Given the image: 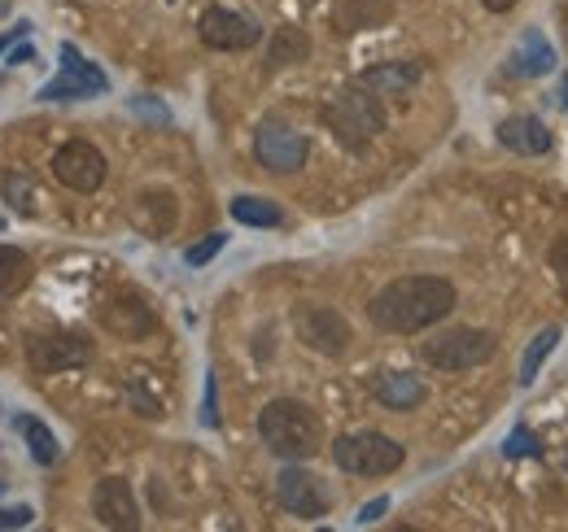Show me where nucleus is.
Returning <instances> with one entry per match:
<instances>
[{
    "label": "nucleus",
    "mask_w": 568,
    "mask_h": 532,
    "mask_svg": "<svg viewBox=\"0 0 568 532\" xmlns=\"http://www.w3.org/2000/svg\"><path fill=\"white\" fill-rule=\"evenodd\" d=\"M455 284L442 275H403L389 279L372 301H367V319L389 336H416L437 328L450 310H455Z\"/></svg>",
    "instance_id": "f257e3e1"
},
{
    "label": "nucleus",
    "mask_w": 568,
    "mask_h": 532,
    "mask_svg": "<svg viewBox=\"0 0 568 532\" xmlns=\"http://www.w3.org/2000/svg\"><path fill=\"white\" fill-rule=\"evenodd\" d=\"M258 437L284 463H306L324 450V423L306 401L276 398L258 410Z\"/></svg>",
    "instance_id": "f03ea898"
},
{
    "label": "nucleus",
    "mask_w": 568,
    "mask_h": 532,
    "mask_svg": "<svg viewBox=\"0 0 568 532\" xmlns=\"http://www.w3.org/2000/svg\"><path fill=\"white\" fill-rule=\"evenodd\" d=\"M324 123L337 135V144H346L351 153H363L376 135L385 132V110L381 96L363 83H346L328 105H324Z\"/></svg>",
    "instance_id": "7ed1b4c3"
},
{
    "label": "nucleus",
    "mask_w": 568,
    "mask_h": 532,
    "mask_svg": "<svg viewBox=\"0 0 568 532\" xmlns=\"http://www.w3.org/2000/svg\"><path fill=\"white\" fill-rule=\"evenodd\" d=\"M498 349L495 332L486 328H446V332H433L420 345V358H425L433 371H446V376H459V371H473L481 362H490Z\"/></svg>",
    "instance_id": "20e7f679"
},
{
    "label": "nucleus",
    "mask_w": 568,
    "mask_h": 532,
    "mask_svg": "<svg viewBox=\"0 0 568 532\" xmlns=\"http://www.w3.org/2000/svg\"><path fill=\"white\" fill-rule=\"evenodd\" d=\"M333 463L351 475H389L407 463V450L385 432H346L333 441Z\"/></svg>",
    "instance_id": "39448f33"
},
{
    "label": "nucleus",
    "mask_w": 568,
    "mask_h": 532,
    "mask_svg": "<svg viewBox=\"0 0 568 532\" xmlns=\"http://www.w3.org/2000/svg\"><path fill=\"white\" fill-rule=\"evenodd\" d=\"M254 157H258V166L272 171V175H293V171L306 166L311 144H306V135L297 132L293 123L267 119V123H258V132H254Z\"/></svg>",
    "instance_id": "423d86ee"
},
{
    "label": "nucleus",
    "mask_w": 568,
    "mask_h": 532,
    "mask_svg": "<svg viewBox=\"0 0 568 532\" xmlns=\"http://www.w3.org/2000/svg\"><path fill=\"white\" fill-rule=\"evenodd\" d=\"M293 332L306 349H315L324 358H342L351 349V340H355L346 315H337L333 306H297L293 310Z\"/></svg>",
    "instance_id": "0eeeda50"
},
{
    "label": "nucleus",
    "mask_w": 568,
    "mask_h": 532,
    "mask_svg": "<svg viewBox=\"0 0 568 532\" xmlns=\"http://www.w3.org/2000/svg\"><path fill=\"white\" fill-rule=\"evenodd\" d=\"M27 362L40 376H58L92 362V340L79 332H31L27 336Z\"/></svg>",
    "instance_id": "6e6552de"
},
{
    "label": "nucleus",
    "mask_w": 568,
    "mask_h": 532,
    "mask_svg": "<svg viewBox=\"0 0 568 532\" xmlns=\"http://www.w3.org/2000/svg\"><path fill=\"white\" fill-rule=\"evenodd\" d=\"M276 502H281L288 515H297V520H324L333 511L328 484L315 471H306V467L297 463H288L276 475Z\"/></svg>",
    "instance_id": "1a4fd4ad"
},
{
    "label": "nucleus",
    "mask_w": 568,
    "mask_h": 532,
    "mask_svg": "<svg viewBox=\"0 0 568 532\" xmlns=\"http://www.w3.org/2000/svg\"><path fill=\"white\" fill-rule=\"evenodd\" d=\"M197 35H202V44L214 49V53H245V49H254L258 40H263V27H254L245 13H236V9H223V4H211V9H202V18H197Z\"/></svg>",
    "instance_id": "9d476101"
},
{
    "label": "nucleus",
    "mask_w": 568,
    "mask_h": 532,
    "mask_svg": "<svg viewBox=\"0 0 568 532\" xmlns=\"http://www.w3.org/2000/svg\"><path fill=\"white\" fill-rule=\"evenodd\" d=\"M53 175H58V184H67L71 193H97V188L105 184L110 166H105V153H101L97 144H88V140H67V144L53 153Z\"/></svg>",
    "instance_id": "9b49d317"
},
{
    "label": "nucleus",
    "mask_w": 568,
    "mask_h": 532,
    "mask_svg": "<svg viewBox=\"0 0 568 532\" xmlns=\"http://www.w3.org/2000/svg\"><path fill=\"white\" fill-rule=\"evenodd\" d=\"M105 92H110V79L92 62H83L74 44H62V74L40 88V101H88V96H105Z\"/></svg>",
    "instance_id": "f8f14e48"
},
{
    "label": "nucleus",
    "mask_w": 568,
    "mask_h": 532,
    "mask_svg": "<svg viewBox=\"0 0 568 532\" xmlns=\"http://www.w3.org/2000/svg\"><path fill=\"white\" fill-rule=\"evenodd\" d=\"M92 515L105 529H119V532L141 529V507H136V493H132V484L123 475L97 480V489H92Z\"/></svg>",
    "instance_id": "ddd939ff"
},
{
    "label": "nucleus",
    "mask_w": 568,
    "mask_h": 532,
    "mask_svg": "<svg viewBox=\"0 0 568 532\" xmlns=\"http://www.w3.org/2000/svg\"><path fill=\"white\" fill-rule=\"evenodd\" d=\"M101 328L119 340H144V336L158 328V315L153 306L144 301L141 293H119L101 306Z\"/></svg>",
    "instance_id": "4468645a"
},
{
    "label": "nucleus",
    "mask_w": 568,
    "mask_h": 532,
    "mask_svg": "<svg viewBox=\"0 0 568 532\" xmlns=\"http://www.w3.org/2000/svg\"><path fill=\"white\" fill-rule=\"evenodd\" d=\"M394 13H398L394 0H333V27H337V35H358V31L389 27Z\"/></svg>",
    "instance_id": "2eb2a0df"
},
{
    "label": "nucleus",
    "mask_w": 568,
    "mask_h": 532,
    "mask_svg": "<svg viewBox=\"0 0 568 532\" xmlns=\"http://www.w3.org/2000/svg\"><path fill=\"white\" fill-rule=\"evenodd\" d=\"M498 144L511 149V153H520V157H542V153H551L556 135H551V127L542 119L516 114V119H503L498 123Z\"/></svg>",
    "instance_id": "dca6fc26"
},
{
    "label": "nucleus",
    "mask_w": 568,
    "mask_h": 532,
    "mask_svg": "<svg viewBox=\"0 0 568 532\" xmlns=\"http://www.w3.org/2000/svg\"><path fill=\"white\" fill-rule=\"evenodd\" d=\"M175 214H180V205H175V197L166 188H149V193L132 201V223L141 227L144 236H153V241L175 227Z\"/></svg>",
    "instance_id": "f3484780"
},
{
    "label": "nucleus",
    "mask_w": 568,
    "mask_h": 532,
    "mask_svg": "<svg viewBox=\"0 0 568 532\" xmlns=\"http://www.w3.org/2000/svg\"><path fill=\"white\" fill-rule=\"evenodd\" d=\"M420 74H425L420 62H381V66L363 70L358 83L372 88L376 96H407L420 83Z\"/></svg>",
    "instance_id": "a211bd4d"
},
{
    "label": "nucleus",
    "mask_w": 568,
    "mask_h": 532,
    "mask_svg": "<svg viewBox=\"0 0 568 532\" xmlns=\"http://www.w3.org/2000/svg\"><path fill=\"white\" fill-rule=\"evenodd\" d=\"M425 398L428 385L420 376H412V371H385L376 380V401L385 410H416V406H425Z\"/></svg>",
    "instance_id": "6ab92c4d"
},
{
    "label": "nucleus",
    "mask_w": 568,
    "mask_h": 532,
    "mask_svg": "<svg viewBox=\"0 0 568 532\" xmlns=\"http://www.w3.org/2000/svg\"><path fill=\"white\" fill-rule=\"evenodd\" d=\"M311 58V35L302 27H276L272 31V44H267V70L297 66Z\"/></svg>",
    "instance_id": "aec40b11"
},
{
    "label": "nucleus",
    "mask_w": 568,
    "mask_h": 532,
    "mask_svg": "<svg viewBox=\"0 0 568 532\" xmlns=\"http://www.w3.org/2000/svg\"><path fill=\"white\" fill-rule=\"evenodd\" d=\"M31 275H36V266H31V258H27L22 249L0 245V306L13 301V297L31 284Z\"/></svg>",
    "instance_id": "412c9836"
},
{
    "label": "nucleus",
    "mask_w": 568,
    "mask_h": 532,
    "mask_svg": "<svg viewBox=\"0 0 568 532\" xmlns=\"http://www.w3.org/2000/svg\"><path fill=\"white\" fill-rule=\"evenodd\" d=\"M13 428H18V437L31 446V459H36V463L40 467L58 463V454H62V450H58V437H53L36 415H18V419H13Z\"/></svg>",
    "instance_id": "4be33fe9"
},
{
    "label": "nucleus",
    "mask_w": 568,
    "mask_h": 532,
    "mask_svg": "<svg viewBox=\"0 0 568 532\" xmlns=\"http://www.w3.org/2000/svg\"><path fill=\"white\" fill-rule=\"evenodd\" d=\"M560 336H565V328H556V324H551V328H542V332L529 340V349H525V358H520V376H516V380H520V389H529V385L538 380V371H542V362L556 354Z\"/></svg>",
    "instance_id": "5701e85b"
},
{
    "label": "nucleus",
    "mask_w": 568,
    "mask_h": 532,
    "mask_svg": "<svg viewBox=\"0 0 568 532\" xmlns=\"http://www.w3.org/2000/svg\"><path fill=\"white\" fill-rule=\"evenodd\" d=\"M556 66V49L542 40V31H529L525 35V49L511 58V74H547V70Z\"/></svg>",
    "instance_id": "b1692460"
},
{
    "label": "nucleus",
    "mask_w": 568,
    "mask_h": 532,
    "mask_svg": "<svg viewBox=\"0 0 568 532\" xmlns=\"http://www.w3.org/2000/svg\"><path fill=\"white\" fill-rule=\"evenodd\" d=\"M227 209H232V218L245 223V227H281L284 223V209L267 197H232Z\"/></svg>",
    "instance_id": "393cba45"
},
{
    "label": "nucleus",
    "mask_w": 568,
    "mask_h": 532,
    "mask_svg": "<svg viewBox=\"0 0 568 532\" xmlns=\"http://www.w3.org/2000/svg\"><path fill=\"white\" fill-rule=\"evenodd\" d=\"M503 454H507V459H542V441H538L529 428H516V432L507 437Z\"/></svg>",
    "instance_id": "a878e982"
},
{
    "label": "nucleus",
    "mask_w": 568,
    "mask_h": 532,
    "mask_svg": "<svg viewBox=\"0 0 568 532\" xmlns=\"http://www.w3.org/2000/svg\"><path fill=\"white\" fill-rule=\"evenodd\" d=\"M223 245H227V236H223V232H211V236H206L202 245H193V249L184 254V263H189V266H206L214 258V254L223 249Z\"/></svg>",
    "instance_id": "bb28decb"
},
{
    "label": "nucleus",
    "mask_w": 568,
    "mask_h": 532,
    "mask_svg": "<svg viewBox=\"0 0 568 532\" xmlns=\"http://www.w3.org/2000/svg\"><path fill=\"white\" fill-rule=\"evenodd\" d=\"M4 193H9V201L18 197V209H22V214H36V205H31V188H27V180H22V175H4Z\"/></svg>",
    "instance_id": "cd10ccee"
},
{
    "label": "nucleus",
    "mask_w": 568,
    "mask_h": 532,
    "mask_svg": "<svg viewBox=\"0 0 568 532\" xmlns=\"http://www.w3.org/2000/svg\"><path fill=\"white\" fill-rule=\"evenodd\" d=\"M551 270H556V279H560V288H565V297H568V236H560V241L551 245Z\"/></svg>",
    "instance_id": "c85d7f7f"
},
{
    "label": "nucleus",
    "mask_w": 568,
    "mask_h": 532,
    "mask_svg": "<svg viewBox=\"0 0 568 532\" xmlns=\"http://www.w3.org/2000/svg\"><path fill=\"white\" fill-rule=\"evenodd\" d=\"M31 515H36L31 507H4V511H0V529H27Z\"/></svg>",
    "instance_id": "c756f323"
},
{
    "label": "nucleus",
    "mask_w": 568,
    "mask_h": 532,
    "mask_svg": "<svg viewBox=\"0 0 568 532\" xmlns=\"http://www.w3.org/2000/svg\"><path fill=\"white\" fill-rule=\"evenodd\" d=\"M202 423L219 428V401H214V376H206V410H202Z\"/></svg>",
    "instance_id": "7c9ffc66"
},
{
    "label": "nucleus",
    "mask_w": 568,
    "mask_h": 532,
    "mask_svg": "<svg viewBox=\"0 0 568 532\" xmlns=\"http://www.w3.org/2000/svg\"><path fill=\"white\" fill-rule=\"evenodd\" d=\"M385 511H389V498H376V502H367V507L358 511V524H376Z\"/></svg>",
    "instance_id": "2f4dec72"
},
{
    "label": "nucleus",
    "mask_w": 568,
    "mask_h": 532,
    "mask_svg": "<svg viewBox=\"0 0 568 532\" xmlns=\"http://www.w3.org/2000/svg\"><path fill=\"white\" fill-rule=\"evenodd\" d=\"M132 105H136V114H144V119H158V123H171V114H166L162 105H149V101H141V96H136Z\"/></svg>",
    "instance_id": "473e14b6"
},
{
    "label": "nucleus",
    "mask_w": 568,
    "mask_h": 532,
    "mask_svg": "<svg viewBox=\"0 0 568 532\" xmlns=\"http://www.w3.org/2000/svg\"><path fill=\"white\" fill-rule=\"evenodd\" d=\"M27 31H31V22H18V27H13V31H4V35H0V53H4V49H9V44H13V40H22V35H27Z\"/></svg>",
    "instance_id": "72a5a7b5"
},
{
    "label": "nucleus",
    "mask_w": 568,
    "mask_h": 532,
    "mask_svg": "<svg viewBox=\"0 0 568 532\" xmlns=\"http://www.w3.org/2000/svg\"><path fill=\"white\" fill-rule=\"evenodd\" d=\"M481 4H486V9H490V13H507V9H516V4H520V0H481Z\"/></svg>",
    "instance_id": "f704fd0d"
},
{
    "label": "nucleus",
    "mask_w": 568,
    "mask_h": 532,
    "mask_svg": "<svg viewBox=\"0 0 568 532\" xmlns=\"http://www.w3.org/2000/svg\"><path fill=\"white\" fill-rule=\"evenodd\" d=\"M565 105H568V79H565Z\"/></svg>",
    "instance_id": "c9c22d12"
},
{
    "label": "nucleus",
    "mask_w": 568,
    "mask_h": 532,
    "mask_svg": "<svg viewBox=\"0 0 568 532\" xmlns=\"http://www.w3.org/2000/svg\"><path fill=\"white\" fill-rule=\"evenodd\" d=\"M0 227H4V218H0Z\"/></svg>",
    "instance_id": "e433bc0d"
}]
</instances>
